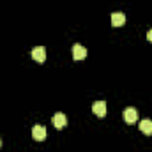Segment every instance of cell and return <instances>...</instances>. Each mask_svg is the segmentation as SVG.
I'll use <instances>...</instances> for the list:
<instances>
[{"mask_svg": "<svg viewBox=\"0 0 152 152\" xmlns=\"http://www.w3.org/2000/svg\"><path fill=\"white\" fill-rule=\"evenodd\" d=\"M32 58H34L37 64H42V62L46 60V50H44L42 46H36V48L32 50Z\"/></svg>", "mask_w": 152, "mask_h": 152, "instance_id": "1", "label": "cell"}, {"mask_svg": "<svg viewBox=\"0 0 152 152\" xmlns=\"http://www.w3.org/2000/svg\"><path fill=\"white\" fill-rule=\"evenodd\" d=\"M32 136H34V140L42 142V140L46 138V127H44V126H41V124L34 126V127H32Z\"/></svg>", "mask_w": 152, "mask_h": 152, "instance_id": "2", "label": "cell"}, {"mask_svg": "<svg viewBox=\"0 0 152 152\" xmlns=\"http://www.w3.org/2000/svg\"><path fill=\"white\" fill-rule=\"evenodd\" d=\"M124 120H126L127 124H134V122L138 120V112H136V108H126V110H124Z\"/></svg>", "mask_w": 152, "mask_h": 152, "instance_id": "3", "label": "cell"}, {"mask_svg": "<svg viewBox=\"0 0 152 152\" xmlns=\"http://www.w3.org/2000/svg\"><path fill=\"white\" fill-rule=\"evenodd\" d=\"M92 112H94V115H97V117H104L106 115V103L104 101H96L92 104Z\"/></svg>", "mask_w": 152, "mask_h": 152, "instance_id": "4", "label": "cell"}, {"mask_svg": "<svg viewBox=\"0 0 152 152\" xmlns=\"http://www.w3.org/2000/svg\"><path fill=\"white\" fill-rule=\"evenodd\" d=\"M51 120H53V126H55L57 129H62V127L67 124V117H66L64 113H60V112L53 115V118H51Z\"/></svg>", "mask_w": 152, "mask_h": 152, "instance_id": "5", "label": "cell"}, {"mask_svg": "<svg viewBox=\"0 0 152 152\" xmlns=\"http://www.w3.org/2000/svg\"><path fill=\"white\" fill-rule=\"evenodd\" d=\"M85 57H87V50L81 44H75L73 46V58L75 60H83Z\"/></svg>", "mask_w": 152, "mask_h": 152, "instance_id": "6", "label": "cell"}, {"mask_svg": "<svg viewBox=\"0 0 152 152\" xmlns=\"http://www.w3.org/2000/svg\"><path fill=\"white\" fill-rule=\"evenodd\" d=\"M126 23V14L124 12H113L112 14V25L113 27H122Z\"/></svg>", "mask_w": 152, "mask_h": 152, "instance_id": "7", "label": "cell"}, {"mask_svg": "<svg viewBox=\"0 0 152 152\" xmlns=\"http://www.w3.org/2000/svg\"><path fill=\"white\" fill-rule=\"evenodd\" d=\"M140 131H142L143 134L151 136V134H152V120H149V118H143V120L140 122Z\"/></svg>", "mask_w": 152, "mask_h": 152, "instance_id": "8", "label": "cell"}, {"mask_svg": "<svg viewBox=\"0 0 152 152\" xmlns=\"http://www.w3.org/2000/svg\"><path fill=\"white\" fill-rule=\"evenodd\" d=\"M147 41H151V42H152V28L147 32Z\"/></svg>", "mask_w": 152, "mask_h": 152, "instance_id": "9", "label": "cell"}, {"mask_svg": "<svg viewBox=\"0 0 152 152\" xmlns=\"http://www.w3.org/2000/svg\"><path fill=\"white\" fill-rule=\"evenodd\" d=\"M0 143H2V140H0Z\"/></svg>", "mask_w": 152, "mask_h": 152, "instance_id": "10", "label": "cell"}]
</instances>
